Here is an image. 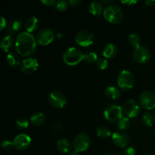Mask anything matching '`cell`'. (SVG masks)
<instances>
[{"instance_id": "1", "label": "cell", "mask_w": 155, "mask_h": 155, "mask_svg": "<svg viewBox=\"0 0 155 155\" xmlns=\"http://www.w3.org/2000/svg\"><path fill=\"white\" fill-rule=\"evenodd\" d=\"M15 50L22 57L30 58L36 52L37 48L36 39L31 33L22 32L19 33L15 40Z\"/></svg>"}, {"instance_id": "2", "label": "cell", "mask_w": 155, "mask_h": 155, "mask_svg": "<svg viewBox=\"0 0 155 155\" xmlns=\"http://www.w3.org/2000/svg\"><path fill=\"white\" fill-rule=\"evenodd\" d=\"M104 18L112 24H118L123 21L124 14L122 8L117 5H109L103 12Z\"/></svg>"}, {"instance_id": "3", "label": "cell", "mask_w": 155, "mask_h": 155, "mask_svg": "<svg viewBox=\"0 0 155 155\" xmlns=\"http://www.w3.org/2000/svg\"><path fill=\"white\" fill-rule=\"evenodd\" d=\"M64 62L69 66H75L84 59V54L78 48L71 47L64 51L62 56Z\"/></svg>"}, {"instance_id": "4", "label": "cell", "mask_w": 155, "mask_h": 155, "mask_svg": "<svg viewBox=\"0 0 155 155\" xmlns=\"http://www.w3.org/2000/svg\"><path fill=\"white\" fill-rule=\"evenodd\" d=\"M117 82L121 90L127 91L134 86L135 77L130 71L124 70L119 74Z\"/></svg>"}, {"instance_id": "5", "label": "cell", "mask_w": 155, "mask_h": 155, "mask_svg": "<svg viewBox=\"0 0 155 155\" xmlns=\"http://www.w3.org/2000/svg\"><path fill=\"white\" fill-rule=\"evenodd\" d=\"M124 109L117 104H110L107 106L104 111V116L110 123H117L123 117Z\"/></svg>"}, {"instance_id": "6", "label": "cell", "mask_w": 155, "mask_h": 155, "mask_svg": "<svg viewBox=\"0 0 155 155\" xmlns=\"http://www.w3.org/2000/svg\"><path fill=\"white\" fill-rule=\"evenodd\" d=\"M75 42L82 47H89L94 43L95 36L93 33L88 30H81L77 32L75 36Z\"/></svg>"}, {"instance_id": "7", "label": "cell", "mask_w": 155, "mask_h": 155, "mask_svg": "<svg viewBox=\"0 0 155 155\" xmlns=\"http://www.w3.org/2000/svg\"><path fill=\"white\" fill-rule=\"evenodd\" d=\"M90 144V137L86 133H80L76 136L73 141V148L74 151L82 152L86 151L89 148Z\"/></svg>"}, {"instance_id": "8", "label": "cell", "mask_w": 155, "mask_h": 155, "mask_svg": "<svg viewBox=\"0 0 155 155\" xmlns=\"http://www.w3.org/2000/svg\"><path fill=\"white\" fill-rule=\"evenodd\" d=\"M139 104L144 109L148 110L155 108V94L151 91H143L139 95Z\"/></svg>"}, {"instance_id": "9", "label": "cell", "mask_w": 155, "mask_h": 155, "mask_svg": "<svg viewBox=\"0 0 155 155\" xmlns=\"http://www.w3.org/2000/svg\"><path fill=\"white\" fill-rule=\"evenodd\" d=\"M55 38L54 33L51 29L44 28L39 30L36 34V42L39 45L45 46L53 42V40Z\"/></svg>"}, {"instance_id": "10", "label": "cell", "mask_w": 155, "mask_h": 155, "mask_svg": "<svg viewBox=\"0 0 155 155\" xmlns=\"http://www.w3.org/2000/svg\"><path fill=\"white\" fill-rule=\"evenodd\" d=\"M48 102L54 108L61 109L67 104V98L63 93L58 91L51 92L48 95Z\"/></svg>"}, {"instance_id": "11", "label": "cell", "mask_w": 155, "mask_h": 155, "mask_svg": "<svg viewBox=\"0 0 155 155\" xmlns=\"http://www.w3.org/2000/svg\"><path fill=\"white\" fill-rule=\"evenodd\" d=\"M133 58L137 63L144 64L150 60L151 53L145 46L139 45V46L135 48L134 51H133Z\"/></svg>"}, {"instance_id": "12", "label": "cell", "mask_w": 155, "mask_h": 155, "mask_svg": "<svg viewBox=\"0 0 155 155\" xmlns=\"http://www.w3.org/2000/svg\"><path fill=\"white\" fill-rule=\"evenodd\" d=\"M124 113L129 118H135L140 112V104L135 99H130L125 103L124 107Z\"/></svg>"}, {"instance_id": "13", "label": "cell", "mask_w": 155, "mask_h": 155, "mask_svg": "<svg viewBox=\"0 0 155 155\" xmlns=\"http://www.w3.org/2000/svg\"><path fill=\"white\" fill-rule=\"evenodd\" d=\"M39 68V62L35 58L30 57L24 59L21 62L20 69L23 73L26 74H30L37 71Z\"/></svg>"}, {"instance_id": "14", "label": "cell", "mask_w": 155, "mask_h": 155, "mask_svg": "<svg viewBox=\"0 0 155 155\" xmlns=\"http://www.w3.org/2000/svg\"><path fill=\"white\" fill-rule=\"evenodd\" d=\"M14 145L17 150L24 151L31 144V138L27 134H19L14 139Z\"/></svg>"}, {"instance_id": "15", "label": "cell", "mask_w": 155, "mask_h": 155, "mask_svg": "<svg viewBox=\"0 0 155 155\" xmlns=\"http://www.w3.org/2000/svg\"><path fill=\"white\" fill-rule=\"evenodd\" d=\"M112 141L116 146L124 148L130 143V137L124 132H116L112 135Z\"/></svg>"}, {"instance_id": "16", "label": "cell", "mask_w": 155, "mask_h": 155, "mask_svg": "<svg viewBox=\"0 0 155 155\" xmlns=\"http://www.w3.org/2000/svg\"><path fill=\"white\" fill-rule=\"evenodd\" d=\"M118 48L117 45L114 43H108L103 48L102 54L104 58L112 59L117 54Z\"/></svg>"}, {"instance_id": "17", "label": "cell", "mask_w": 155, "mask_h": 155, "mask_svg": "<svg viewBox=\"0 0 155 155\" xmlns=\"http://www.w3.org/2000/svg\"><path fill=\"white\" fill-rule=\"evenodd\" d=\"M22 27V22L19 19H12L8 23L6 31L10 35L17 34Z\"/></svg>"}, {"instance_id": "18", "label": "cell", "mask_w": 155, "mask_h": 155, "mask_svg": "<svg viewBox=\"0 0 155 155\" xmlns=\"http://www.w3.org/2000/svg\"><path fill=\"white\" fill-rule=\"evenodd\" d=\"M14 45H15V42L14 41L13 37H12L11 35L5 36L2 39L1 42H0L1 49L5 53L10 51L11 49L13 48Z\"/></svg>"}, {"instance_id": "19", "label": "cell", "mask_w": 155, "mask_h": 155, "mask_svg": "<svg viewBox=\"0 0 155 155\" xmlns=\"http://www.w3.org/2000/svg\"><path fill=\"white\" fill-rule=\"evenodd\" d=\"M45 114L42 112H36V113L33 114L30 118V122L33 127H40V126L43 125L45 122Z\"/></svg>"}, {"instance_id": "20", "label": "cell", "mask_w": 155, "mask_h": 155, "mask_svg": "<svg viewBox=\"0 0 155 155\" xmlns=\"http://www.w3.org/2000/svg\"><path fill=\"white\" fill-rule=\"evenodd\" d=\"M39 20L36 17L31 16L27 19L25 22V29L27 33H31L36 31L39 27Z\"/></svg>"}, {"instance_id": "21", "label": "cell", "mask_w": 155, "mask_h": 155, "mask_svg": "<svg viewBox=\"0 0 155 155\" xmlns=\"http://www.w3.org/2000/svg\"><path fill=\"white\" fill-rule=\"evenodd\" d=\"M73 145L68 139H61L57 142V148L59 152L62 154H68L71 151Z\"/></svg>"}, {"instance_id": "22", "label": "cell", "mask_w": 155, "mask_h": 155, "mask_svg": "<svg viewBox=\"0 0 155 155\" xmlns=\"http://www.w3.org/2000/svg\"><path fill=\"white\" fill-rule=\"evenodd\" d=\"M105 96L110 100H117L120 98L121 92L119 89L115 86H108L104 91Z\"/></svg>"}, {"instance_id": "23", "label": "cell", "mask_w": 155, "mask_h": 155, "mask_svg": "<svg viewBox=\"0 0 155 155\" xmlns=\"http://www.w3.org/2000/svg\"><path fill=\"white\" fill-rule=\"evenodd\" d=\"M104 9H103V5L99 2H93L89 6V11L92 15L95 16H99L103 14Z\"/></svg>"}, {"instance_id": "24", "label": "cell", "mask_w": 155, "mask_h": 155, "mask_svg": "<svg viewBox=\"0 0 155 155\" xmlns=\"http://www.w3.org/2000/svg\"><path fill=\"white\" fill-rule=\"evenodd\" d=\"M6 61L8 64L9 66L12 68H16L18 65L21 64L20 63V58L18 53L10 52L6 57Z\"/></svg>"}, {"instance_id": "25", "label": "cell", "mask_w": 155, "mask_h": 155, "mask_svg": "<svg viewBox=\"0 0 155 155\" xmlns=\"http://www.w3.org/2000/svg\"><path fill=\"white\" fill-rule=\"evenodd\" d=\"M142 122L146 127H153L155 124V116L151 112H146L142 117Z\"/></svg>"}, {"instance_id": "26", "label": "cell", "mask_w": 155, "mask_h": 155, "mask_svg": "<svg viewBox=\"0 0 155 155\" xmlns=\"http://www.w3.org/2000/svg\"><path fill=\"white\" fill-rule=\"evenodd\" d=\"M128 42L130 45L135 47V48L139 46L141 42L140 36L136 33H131L128 37Z\"/></svg>"}, {"instance_id": "27", "label": "cell", "mask_w": 155, "mask_h": 155, "mask_svg": "<svg viewBox=\"0 0 155 155\" xmlns=\"http://www.w3.org/2000/svg\"><path fill=\"white\" fill-rule=\"evenodd\" d=\"M97 136L103 139H106L109 138L111 135L110 130L106 127H99L96 130Z\"/></svg>"}, {"instance_id": "28", "label": "cell", "mask_w": 155, "mask_h": 155, "mask_svg": "<svg viewBox=\"0 0 155 155\" xmlns=\"http://www.w3.org/2000/svg\"><path fill=\"white\" fill-rule=\"evenodd\" d=\"M131 126V121L127 117H123L117 122V127L120 130H128Z\"/></svg>"}, {"instance_id": "29", "label": "cell", "mask_w": 155, "mask_h": 155, "mask_svg": "<svg viewBox=\"0 0 155 155\" xmlns=\"http://www.w3.org/2000/svg\"><path fill=\"white\" fill-rule=\"evenodd\" d=\"M98 55L94 51H89V52L84 54V59H83V61H85V62H86V63L93 64L95 62L98 61Z\"/></svg>"}, {"instance_id": "30", "label": "cell", "mask_w": 155, "mask_h": 155, "mask_svg": "<svg viewBox=\"0 0 155 155\" xmlns=\"http://www.w3.org/2000/svg\"><path fill=\"white\" fill-rule=\"evenodd\" d=\"M17 127L21 130H25L29 127V120L26 117H21L18 118L15 122Z\"/></svg>"}, {"instance_id": "31", "label": "cell", "mask_w": 155, "mask_h": 155, "mask_svg": "<svg viewBox=\"0 0 155 155\" xmlns=\"http://www.w3.org/2000/svg\"><path fill=\"white\" fill-rule=\"evenodd\" d=\"M68 2L64 1V0H58V1L56 2L55 5H54V7L55 8V9L58 12H64L68 9Z\"/></svg>"}, {"instance_id": "32", "label": "cell", "mask_w": 155, "mask_h": 155, "mask_svg": "<svg viewBox=\"0 0 155 155\" xmlns=\"http://www.w3.org/2000/svg\"><path fill=\"white\" fill-rule=\"evenodd\" d=\"M96 64L98 69L105 70L107 69V66H108V61H107V59L102 58L98 59V61L96 62Z\"/></svg>"}, {"instance_id": "33", "label": "cell", "mask_w": 155, "mask_h": 155, "mask_svg": "<svg viewBox=\"0 0 155 155\" xmlns=\"http://www.w3.org/2000/svg\"><path fill=\"white\" fill-rule=\"evenodd\" d=\"M1 146L3 149L5 150H11L12 148H15V145H14V142L12 141L8 140H4L2 142Z\"/></svg>"}, {"instance_id": "34", "label": "cell", "mask_w": 155, "mask_h": 155, "mask_svg": "<svg viewBox=\"0 0 155 155\" xmlns=\"http://www.w3.org/2000/svg\"><path fill=\"white\" fill-rule=\"evenodd\" d=\"M136 151L133 147H127L126 148V149L124 151L123 155H136Z\"/></svg>"}, {"instance_id": "35", "label": "cell", "mask_w": 155, "mask_h": 155, "mask_svg": "<svg viewBox=\"0 0 155 155\" xmlns=\"http://www.w3.org/2000/svg\"><path fill=\"white\" fill-rule=\"evenodd\" d=\"M56 2L55 0H42L41 2L46 6H54Z\"/></svg>"}, {"instance_id": "36", "label": "cell", "mask_w": 155, "mask_h": 155, "mask_svg": "<svg viewBox=\"0 0 155 155\" xmlns=\"http://www.w3.org/2000/svg\"><path fill=\"white\" fill-rule=\"evenodd\" d=\"M7 22H6V20L5 19L4 17H1V24H0V30H3L5 28H6L7 27Z\"/></svg>"}, {"instance_id": "37", "label": "cell", "mask_w": 155, "mask_h": 155, "mask_svg": "<svg viewBox=\"0 0 155 155\" xmlns=\"http://www.w3.org/2000/svg\"><path fill=\"white\" fill-rule=\"evenodd\" d=\"M80 3H81L80 0H70V1H68V4L72 7H76V6L79 5Z\"/></svg>"}, {"instance_id": "38", "label": "cell", "mask_w": 155, "mask_h": 155, "mask_svg": "<svg viewBox=\"0 0 155 155\" xmlns=\"http://www.w3.org/2000/svg\"><path fill=\"white\" fill-rule=\"evenodd\" d=\"M121 3L124 5H133L137 3V1L136 0H127V1H121Z\"/></svg>"}, {"instance_id": "39", "label": "cell", "mask_w": 155, "mask_h": 155, "mask_svg": "<svg viewBox=\"0 0 155 155\" xmlns=\"http://www.w3.org/2000/svg\"><path fill=\"white\" fill-rule=\"evenodd\" d=\"M145 3L148 6H155V0H146Z\"/></svg>"}, {"instance_id": "40", "label": "cell", "mask_w": 155, "mask_h": 155, "mask_svg": "<svg viewBox=\"0 0 155 155\" xmlns=\"http://www.w3.org/2000/svg\"><path fill=\"white\" fill-rule=\"evenodd\" d=\"M70 155H80V152H78V151H71V153H70Z\"/></svg>"}, {"instance_id": "41", "label": "cell", "mask_w": 155, "mask_h": 155, "mask_svg": "<svg viewBox=\"0 0 155 155\" xmlns=\"http://www.w3.org/2000/svg\"><path fill=\"white\" fill-rule=\"evenodd\" d=\"M101 2L105 3V4H110V3H113L114 1H112V0H110V1H105V0H102V1H101Z\"/></svg>"}, {"instance_id": "42", "label": "cell", "mask_w": 155, "mask_h": 155, "mask_svg": "<svg viewBox=\"0 0 155 155\" xmlns=\"http://www.w3.org/2000/svg\"><path fill=\"white\" fill-rule=\"evenodd\" d=\"M104 155H117V154H114V153H108V154H104Z\"/></svg>"}, {"instance_id": "43", "label": "cell", "mask_w": 155, "mask_h": 155, "mask_svg": "<svg viewBox=\"0 0 155 155\" xmlns=\"http://www.w3.org/2000/svg\"><path fill=\"white\" fill-rule=\"evenodd\" d=\"M143 155H151V154H143Z\"/></svg>"}, {"instance_id": "44", "label": "cell", "mask_w": 155, "mask_h": 155, "mask_svg": "<svg viewBox=\"0 0 155 155\" xmlns=\"http://www.w3.org/2000/svg\"><path fill=\"white\" fill-rule=\"evenodd\" d=\"M154 133H155V129H154Z\"/></svg>"}]
</instances>
